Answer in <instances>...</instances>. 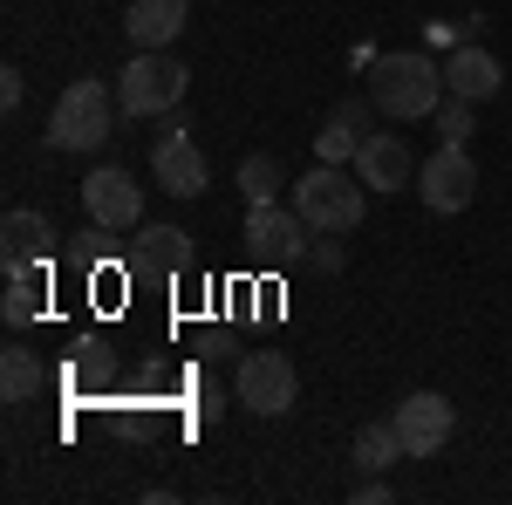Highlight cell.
<instances>
[{
	"mask_svg": "<svg viewBox=\"0 0 512 505\" xmlns=\"http://www.w3.org/2000/svg\"><path fill=\"white\" fill-rule=\"evenodd\" d=\"M444 62H431L424 48H390L369 62V103L396 123H431L444 103Z\"/></svg>",
	"mask_w": 512,
	"mask_h": 505,
	"instance_id": "1",
	"label": "cell"
},
{
	"mask_svg": "<svg viewBox=\"0 0 512 505\" xmlns=\"http://www.w3.org/2000/svg\"><path fill=\"white\" fill-rule=\"evenodd\" d=\"M117 96L103 89L96 76H82V82H69L62 96H55V110H48V144L55 151H96V144H110L117 137Z\"/></svg>",
	"mask_w": 512,
	"mask_h": 505,
	"instance_id": "2",
	"label": "cell"
},
{
	"mask_svg": "<svg viewBox=\"0 0 512 505\" xmlns=\"http://www.w3.org/2000/svg\"><path fill=\"white\" fill-rule=\"evenodd\" d=\"M362 178H355V164H308L301 178H294V212L315 226V233H355L362 226Z\"/></svg>",
	"mask_w": 512,
	"mask_h": 505,
	"instance_id": "3",
	"label": "cell"
},
{
	"mask_svg": "<svg viewBox=\"0 0 512 505\" xmlns=\"http://www.w3.org/2000/svg\"><path fill=\"white\" fill-rule=\"evenodd\" d=\"M185 89H192V69H185L178 55H164V48H137L130 69L117 76V103H123V117H164V110L185 103Z\"/></svg>",
	"mask_w": 512,
	"mask_h": 505,
	"instance_id": "4",
	"label": "cell"
},
{
	"mask_svg": "<svg viewBox=\"0 0 512 505\" xmlns=\"http://www.w3.org/2000/svg\"><path fill=\"white\" fill-rule=\"evenodd\" d=\"M239 239H246V253L260 260V267H301L308 260V239H315V226L294 212V205H246V226H239Z\"/></svg>",
	"mask_w": 512,
	"mask_h": 505,
	"instance_id": "5",
	"label": "cell"
},
{
	"mask_svg": "<svg viewBox=\"0 0 512 505\" xmlns=\"http://www.w3.org/2000/svg\"><path fill=\"white\" fill-rule=\"evenodd\" d=\"M233 396L253 410V417H287V410L301 403V376H294V362H287L280 349H253V355H239Z\"/></svg>",
	"mask_w": 512,
	"mask_h": 505,
	"instance_id": "6",
	"label": "cell"
},
{
	"mask_svg": "<svg viewBox=\"0 0 512 505\" xmlns=\"http://www.w3.org/2000/svg\"><path fill=\"white\" fill-rule=\"evenodd\" d=\"M82 212H89L96 226H110V233H137V226H144V185H137L123 164H103V171L82 178Z\"/></svg>",
	"mask_w": 512,
	"mask_h": 505,
	"instance_id": "7",
	"label": "cell"
},
{
	"mask_svg": "<svg viewBox=\"0 0 512 505\" xmlns=\"http://www.w3.org/2000/svg\"><path fill=\"white\" fill-rule=\"evenodd\" d=\"M390 424H396V437H403V458H437V451L451 444V430H458V410H451V396L417 389V396L396 403Z\"/></svg>",
	"mask_w": 512,
	"mask_h": 505,
	"instance_id": "8",
	"label": "cell"
},
{
	"mask_svg": "<svg viewBox=\"0 0 512 505\" xmlns=\"http://www.w3.org/2000/svg\"><path fill=\"white\" fill-rule=\"evenodd\" d=\"M417 192H424V205L431 212H465L478 198V164H472V151L465 144H437L431 157H424V171H417Z\"/></svg>",
	"mask_w": 512,
	"mask_h": 505,
	"instance_id": "9",
	"label": "cell"
},
{
	"mask_svg": "<svg viewBox=\"0 0 512 505\" xmlns=\"http://www.w3.org/2000/svg\"><path fill=\"white\" fill-rule=\"evenodd\" d=\"M48 253H55V226L41 219V212H7L0 219V267H7V280H21V273H48Z\"/></svg>",
	"mask_w": 512,
	"mask_h": 505,
	"instance_id": "10",
	"label": "cell"
},
{
	"mask_svg": "<svg viewBox=\"0 0 512 505\" xmlns=\"http://www.w3.org/2000/svg\"><path fill=\"white\" fill-rule=\"evenodd\" d=\"M355 178L369 192H403V185H417V151L396 130H369L362 151H355Z\"/></svg>",
	"mask_w": 512,
	"mask_h": 505,
	"instance_id": "11",
	"label": "cell"
},
{
	"mask_svg": "<svg viewBox=\"0 0 512 505\" xmlns=\"http://www.w3.org/2000/svg\"><path fill=\"white\" fill-rule=\"evenodd\" d=\"M151 178H158V192H171V198H198L205 185H212L205 151L192 144V130H185V137H158V144H151Z\"/></svg>",
	"mask_w": 512,
	"mask_h": 505,
	"instance_id": "12",
	"label": "cell"
},
{
	"mask_svg": "<svg viewBox=\"0 0 512 505\" xmlns=\"http://www.w3.org/2000/svg\"><path fill=\"white\" fill-rule=\"evenodd\" d=\"M444 89L465 96V103H492V96L506 89V69H499V55H485L478 41H458V48L444 55Z\"/></svg>",
	"mask_w": 512,
	"mask_h": 505,
	"instance_id": "13",
	"label": "cell"
},
{
	"mask_svg": "<svg viewBox=\"0 0 512 505\" xmlns=\"http://www.w3.org/2000/svg\"><path fill=\"white\" fill-rule=\"evenodd\" d=\"M130 273H158V280H171V273L192 267V233L185 226H137V239H130Z\"/></svg>",
	"mask_w": 512,
	"mask_h": 505,
	"instance_id": "14",
	"label": "cell"
},
{
	"mask_svg": "<svg viewBox=\"0 0 512 505\" xmlns=\"http://www.w3.org/2000/svg\"><path fill=\"white\" fill-rule=\"evenodd\" d=\"M185 21H192V0H130L123 35H130V48H171L185 35Z\"/></svg>",
	"mask_w": 512,
	"mask_h": 505,
	"instance_id": "15",
	"label": "cell"
},
{
	"mask_svg": "<svg viewBox=\"0 0 512 505\" xmlns=\"http://www.w3.org/2000/svg\"><path fill=\"white\" fill-rule=\"evenodd\" d=\"M362 117H369L362 103H342V110L328 117V130L315 137V164H355L362 137H369V130H362Z\"/></svg>",
	"mask_w": 512,
	"mask_h": 505,
	"instance_id": "16",
	"label": "cell"
},
{
	"mask_svg": "<svg viewBox=\"0 0 512 505\" xmlns=\"http://www.w3.org/2000/svg\"><path fill=\"white\" fill-rule=\"evenodd\" d=\"M396 458H403V437H396L390 417H376V424L355 430V465H362V471H390Z\"/></svg>",
	"mask_w": 512,
	"mask_h": 505,
	"instance_id": "17",
	"label": "cell"
},
{
	"mask_svg": "<svg viewBox=\"0 0 512 505\" xmlns=\"http://www.w3.org/2000/svg\"><path fill=\"white\" fill-rule=\"evenodd\" d=\"M41 396V362L35 349H7L0 355V403H28Z\"/></svg>",
	"mask_w": 512,
	"mask_h": 505,
	"instance_id": "18",
	"label": "cell"
},
{
	"mask_svg": "<svg viewBox=\"0 0 512 505\" xmlns=\"http://www.w3.org/2000/svg\"><path fill=\"white\" fill-rule=\"evenodd\" d=\"M239 192H246V205H267V198H280V164H274L267 151L246 157V164H239Z\"/></svg>",
	"mask_w": 512,
	"mask_h": 505,
	"instance_id": "19",
	"label": "cell"
},
{
	"mask_svg": "<svg viewBox=\"0 0 512 505\" xmlns=\"http://www.w3.org/2000/svg\"><path fill=\"white\" fill-rule=\"evenodd\" d=\"M437 137H444V144H472V123H478V103H465V96H444V103H437Z\"/></svg>",
	"mask_w": 512,
	"mask_h": 505,
	"instance_id": "20",
	"label": "cell"
},
{
	"mask_svg": "<svg viewBox=\"0 0 512 505\" xmlns=\"http://www.w3.org/2000/svg\"><path fill=\"white\" fill-rule=\"evenodd\" d=\"M0 314H7V328H28V321L41 314V287H35V273L7 280V301H0Z\"/></svg>",
	"mask_w": 512,
	"mask_h": 505,
	"instance_id": "21",
	"label": "cell"
},
{
	"mask_svg": "<svg viewBox=\"0 0 512 505\" xmlns=\"http://www.w3.org/2000/svg\"><path fill=\"white\" fill-rule=\"evenodd\" d=\"M396 492L383 485V471H362V485H355V505H390Z\"/></svg>",
	"mask_w": 512,
	"mask_h": 505,
	"instance_id": "22",
	"label": "cell"
},
{
	"mask_svg": "<svg viewBox=\"0 0 512 505\" xmlns=\"http://www.w3.org/2000/svg\"><path fill=\"white\" fill-rule=\"evenodd\" d=\"M308 260H315L321 273H335V267H342V246H335L328 233H315V246H308Z\"/></svg>",
	"mask_w": 512,
	"mask_h": 505,
	"instance_id": "23",
	"label": "cell"
},
{
	"mask_svg": "<svg viewBox=\"0 0 512 505\" xmlns=\"http://www.w3.org/2000/svg\"><path fill=\"white\" fill-rule=\"evenodd\" d=\"M21 96H28V82H21V69H7V76H0V110L14 117V110H21Z\"/></svg>",
	"mask_w": 512,
	"mask_h": 505,
	"instance_id": "24",
	"label": "cell"
},
{
	"mask_svg": "<svg viewBox=\"0 0 512 505\" xmlns=\"http://www.w3.org/2000/svg\"><path fill=\"white\" fill-rule=\"evenodd\" d=\"M219 410H226V396H219V389L205 383V396H198V417H205V424H212V417H219Z\"/></svg>",
	"mask_w": 512,
	"mask_h": 505,
	"instance_id": "25",
	"label": "cell"
}]
</instances>
